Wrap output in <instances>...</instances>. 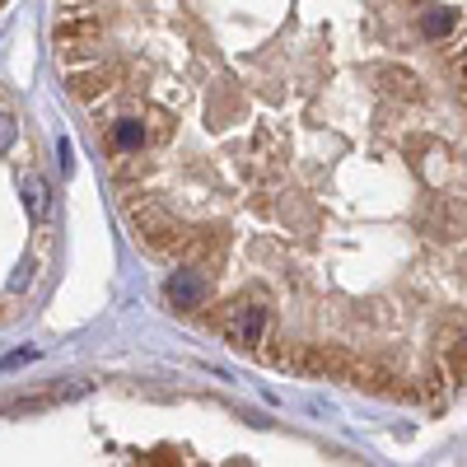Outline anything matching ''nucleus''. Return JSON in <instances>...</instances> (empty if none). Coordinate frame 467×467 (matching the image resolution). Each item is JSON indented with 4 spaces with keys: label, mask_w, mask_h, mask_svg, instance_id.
I'll return each instance as SVG.
<instances>
[{
    "label": "nucleus",
    "mask_w": 467,
    "mask_h": 467,
    "mask_svg": "<svg viewBox=\"0 0 467 467\" xmlns=\"http://www.w3.org/2000/svg\"><path fill=\"white\" fill-rule=\"evenodd\" d=\"M220 332L229 346H239V350H257L262 346V332H266V308L262 304H229L224 314H220Z\"/></svg>",
    "instance_id": "nucleus-1"
},
{
    "label": "nucleus",
    "mask_w": 467,
    "mask_h": 467,
    "mask_svg": "<svg viewBox=\"0 0 467 467\" xmlns=\"http://www.w3.org/2000/svg\"><path fill=\"white\" fill-rule=\"evenodd\" d=\"M164 295H169L173 308H182V314H197V308L206 304V276H202L197 266H182V271H173V276H169Z\"/></svg>",
    "instance_id": "nucleus-2"
},
{
    "label": "nucleus",
    "mask_w": 467,
    "mask_h": 467,
    "mask_svg": "<svg viewBox=\"0 0 467 467\" xmlns=\"http://www.w3.org/2000/svg\"><path fill=\"white\" fill-rule=\"evenodd\" d=\"M117 80H122V70L94 61V70H80V75L70 80V94L80 99V103H94V99H108V94L117 89Z\"/></svg>",
    "instance_id": "nucleus-3"
},
{
    "label": "nucleus",
    "mask_w": 467,
    "mask_h": 467,
    "mask_svg": "<svg viewBox=\"0 0 467 467\" xmlns=\"http://www.w3.org/2000/svg\"><path fill=\"white\" fill-rule=\"evenodd\" d=\"M440 365L453 383H467V327H444L440 337Z\"/></svg>",
    "instance_id": "nucleus-4"
},
{
    "label": "nucleus",
    "mask_w": 467,
    "mask_h": 467,
    "mask_svg": "<svg viewBox=\"0 0 467 467\" xmlns=\"http://www.w3.org/2000/svg\"><path fill=\"white\" fill-rule=\"evenodd\" d=\"M420 28H425V37H431V43H444L449 33H458V10H449V5H435V10H425Z\"/></svg>",
    "instance_id": "nucleus-5"
},
{
    "label": "nucleus",
    "mask_w": 467,
    "mask_h": 467,
    "mask_svg": "<svg viewBox=\"0 0 467 467\" xmlns=\"http://www.w3.org/2000/svg\"><path fill=\"white\" fill-rule=\"evenodd\" d=\"M140 145H145V127L136 122V117H117V122H112V150L117 154H131Z\"/></svg>",
    "instance_id": "nucleus-6"
},
{
    "label": "nucleus",
    "mask_w": 467,
    "mask_h": 467,
    "mask_svg": "<svg viewBox=\"0 0 467 467\" xmlns=\"http://www.w3.org/2000/svg\"><path fill=\"white\" fill-rule=\"evenodd\" d=\"M24 202H28V215H33V220H43V215L52 211V197H47V182L37 178V173H28V178H24Z\"/></svg>",
    "instance_id": "nucleus-7"
},
{
    "label": "nucleus",
    "mask_w": 467,
    "mask_h": 467,
    "mask_svg": "<svg viewBox=\"0 0 467 467\" xmlns=\"http://www.w3.org/2000/svg\"><path fill=\"white\" fill-rule=\"evenodd\" d=\"M379 80H383L388 94H402V99H416V94H420V85H416L411 70H379Z\"/></svg>",
    "instance_id": "nucleus-8"
},
{
    "label": "nucleus",
    "mask_w": 467,
    "mask_h": 467,
    "mask_svg": "<svg viewBox=\"0 0 467 467\" xmlns=\"http://www.w3.org/2000/svg\"><path fill=\"white\" fill-rule=\"evenodd\" d=\"M444 61L453 66V75H458V80H467V33H449L444 37Z\"/></svg>",
    "instance_id": "nucleus-9"
},
{
    "label": "nucleus",
    "mask_w": 467,
    "mask_h": 467,
    "mask_svg": "<svg viewBox=\"0 0 467 467\" xmlns=\"http://www.w3.org/2000/svg\"><path fill=\"white\" fill-rule=\"evenodd\" d=\"M15 140H19V122H15V117H10L5 108H0V154L15 150Z\"/></svg>",
    "instance_id": "nucleus-10"
},
{
    "label": "nucleus",
    "mask_w": 467,
    "mask_h": 467,
    "mask_svg": "<svg viewBox=\"0 0 467 467\" xmlns=\"http://www.w3.org/2000/svg\"><path fill=\"white\" fill-rule=\"evenodd\" d=\"M57 160H61V169H66V173L75 169V150H70V140H57Z\"/></svg>",
    "instance_id": "nucleus-11"
},
{
    "label": "nucleus",
    "mask_w": 467,
    "mask_h": 467,
    "mask_svg": "<svg viewBox=\"0 0 467 467\" xmlns=\"http://www.w3.org/2000/svg\"><path fill=\"white\" fill-rule=\"evenodd\" d=\"M24 360H37V350H15V356L0 360V369H15V365H24Z\"/></svg>",
    "instance_id": "nucleus-12"
},
{
    "label": "nucleus",
    "mask_w": 467,
    "mask_h": 467,
    "mask_svg": "<svg viewBox=\"0 0 467 467\" xmlns=\"http://www.w3.org/2000/svg\"><path fill=\"white\" fill-rule=\"evenodd\" d=\"M28 281H33V262H24V266H19V276H15V290H24Z\"/></svg>",
    "instance_id": "nucleus-13"
}]
</instances>
